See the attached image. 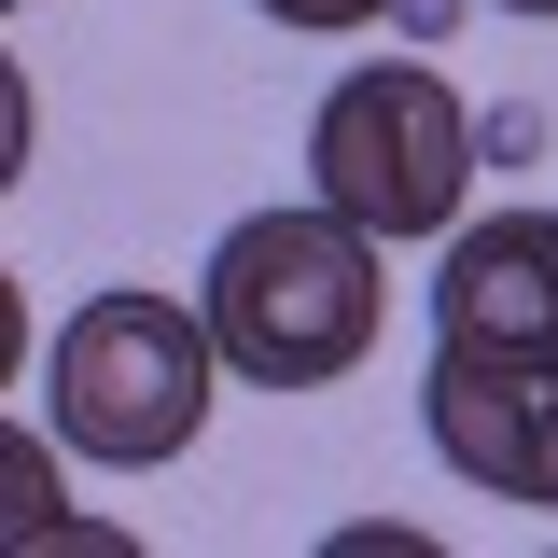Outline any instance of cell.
I'll use <instances>...</instances> for the list:
<instances>
[{
    "label": "cell",
    "mask_w": 558,
    "mask_h": 558,
    "mask_svg": "<svg viewBox=\"0 0 558 558\" xmlns=\"http://www.w3.org/2000/svg\"><path fill=\"white\" fill-rule=\"evenodd\" d=\"M209 391H223V336H209V307H182V293H84L57 322V363H43L57 447L112 461V475L182 461Z\"/></svg>",
    "instance_id": "2"
},
{
    "label": "cell",
    "mask_w": 558,
    "mask_h": 558,
    "mask_svg": "<svg viewBox=\"0 0 558 558\" xmlns=\"http://www.w3.org/2000/svg\"><path fill=\"white\" fill-rule=\"evenodd\" d=\"M488 14H531V28H545V14H558V0H488Z\"/></svg>",
    "instance_id": "8"
},
{
    "label": "cell",
    "mask_w": 558,
    "mask_h": 558,
    "mask_svg": "<svg viewBox=\"0 0 558 558\" xmlns=\"http://www.w3.org/2000/svg\"><path fill=\"white\" fill-rule=\"evenodd\" d=\"M531 502L558 517V391H545V447H531Z\"/></svg>",
    "instance_id": "7"
},
{
    "label": "cell",
    "mask_w": 558,
    "mask_h": 558,
    "mask_svg": "<svg viewBox=\"0 0 558 558\" xmlns=\"http://www.w3.org/2000/svg\"><path fill=\"white\" fill-rule=\"evenodd\" d=\"M545 391H558V363H475V349H433V377H418V433H433V461H447L461 488L531 502Z\"/></svg>",
    "instance_id": "5"
},
{
    "label": "cell",
    "mask_w": 558,
    "mask_h": 558,
    "mask_svg": "<svg viewBox=\"0 0 558 558\" xmlns=\"http://www.w3.org/2000/svg\"><path fill=\"white\" fill-rule=\"evenodd\" d=\"M377 252H391V238H363L336 196L223 223L209 293H196V307H209V336H223V363H238L252 391H336L349 363L377 349V307H391Z\"/></svg>",
    "instance_id": "1"
},
{
    "label": "cell",
    "mask_w": 558,
    "mask_h": 558,
    "mask_svg": "<svg viewBox=\"0 0 558 558\" xmlns=\"http://www.w3.org/2000/svg\"><path fill=\"white\" fill-rule=\"evenodd\" d=\"M433 349H475V363H558V209L447 223V266H433Z\"/></svg>",
    "instance_id": "4"
},
{
    "label": "cell",
    "mask_w": 558,
    "mask_h": 558,
    "mask_svg": "<svg viewBox=\"0 0 558 558\" xmlns=\"http://www.w3.org/2000/svg\"><path fill=\"white\" fill-rule=\"evenodd\" d=\"M307 196H336L363 238H447L475 196V112L418 57H363L307 112Z\"/></svg>",
    "instance_id": "3"
},
{
    "label": "cell",
    "mask_w": 558,
    "mask_h": 558,
    "mask_svg": "<svg viewBox=\"0 0 558 558\" xmlns=\"http://www.w3.org/2000/svg\"><path fill=\"white\" fill-rule=\"evenodd\" d=\"M279 28H307V43H336V28H377V14H418V0H252Z\"/></svg>",
    "instance_id": "6"
}]
</instances>
